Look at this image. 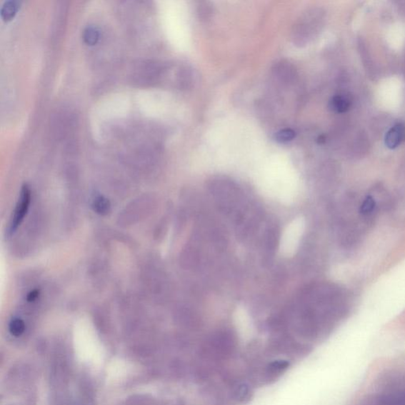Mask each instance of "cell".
<instances>
[{
    "instance_id": "6da1fadb",
    "label": "cell",
    "mask_w": 405,
    "mask_h": 405,
    "mask_svg": "<svg viewBox=\"0 0 405 405\" xmlns=\"http://www.w3.org/2000/svg\"><path fill=\"white\" fill-rule=\"evenodd\" d=\"M359 405H405V379L389 381L367 395Z\"/></svg>"
},
{
    "instance_id": "7a4b0ae2",
    "label": "cell",
    "mask_w": 405,
    "mask_h": 405,
    "mask_svg": "<svg viewBox=\"0 0 405 405\" xmlns=\"http://www.w3.org/2000/svg\"><path fill=\"white\" fill-rule=\"evenodd\" d=\"M305 228L306 220L303 216L294 219L286 226L279 243V252L282 256L292 257L296 254Z\"/></svg>"
},
{
    "instance_id": "3957f363",
    "label": "cell",
    "mask_w": 405,
    "mask_h": 405,
    "mask_svg": "<svg viewBox=\"0 0 405 405\" xmlns=\"http://www.w3.org/2000/svg\"><path fill=\"white\" fill-rule=\"evenodd\" d=\"M31 202V189H29L27 185H24L23 188H21L19 200L16 205V210L14 211V216L9 226V233L10 235L16 232L21 223L24 222Z\"/></svg>"
},
{
    "instance_id": "277c9868",
    "label": "cell",
    "mask_w": 405,
    "mask_h": 405,
    "mask_svg": "<svg viewBox=\"0 0 405 405\" xmlns=\"http://www.w3.org/2000/svg\"><path fill=\"white\" fill-rule=\"evenodd\" d=\"M405 141V125L399 123L390 129L385 137V144L388 149H395Z\"/></svg>"
},
{
    "instance_id": "5b68a950",
    "label": "cell",
    "mask_w": 405,
    "mask_h": 405,
    "mask_svg": "<svg viewBox=\"0 0 405 405\" xmlns=\"http://www.w3.org/2000/svg\"><path fill=\"white\" fill-rule=\"evenodd\" d=\"M352 104L351 96L348 94H340L334 96L331 99L329 106L331 109L338 114H344L349 111Z\"/></svg>"
},
{
    "instance_id": "8992f818",
    "label": "cell",
    "mask_w": 405,
    "mask_h": 405,
    "mask_svg": "<svg viewBox=\"0 0 405 405\" xmlns=\"http://www.w3.org/2000/svg\"><path fill=\"white\" fill-rule=\"evenodd\" d=\"M289 365V363L286 360H276L271 362L266 368V372H265L266 379L272 381L278 379L286 371Z\"/></svg>"
},
{
    "instance_id": "52a82bcc",
    "label": "cell",
    "mask_w": 405,
    "mask_h": 405,
    "mask_svg": "<svg viewBox=\"0 0 405 405\" xmlns=\"http://www.w3.org/2000/svg\"><path fill=\"white\" fill-rule=\"evenodd\" d=\"M378 205L376 201L371 196H367L360 204V216L364 219H370L377 212Z\"/></svg>"
},
{
    "instance_id": "ba28073f",
    "label": "cell",
    "mask_w": 405,
    "mask_h": 405,
    "mask_svg": "<svg viewBox=\"0 0 405 405\" xmlns=\"http://www.w3.org/2000/svg\"><path fill=\"white\" fill-rule=\"evenodd\" d=\"M92 207L94 211L96 213H98V214L101 216H106L110 211L111 204H110L107 198L99 196L94 199Z\"/></svg>"
},
{
    "instance_id": "9c48e42d",
    "label": "cell",
    "mask_w": 405,
    "mask_h": 405,
    "mask_svg": "<svg viewBox=\"0 0 405 405\" xmlns=\"http://www.w3.org/2000/svg\"><path fill=\"white\" fill-rule=\"evenodd\" d=\"M20 4L16 0H9V1H6L2 7L1 11V16L5 20H9L14 17V14H16Z\"/></svg>"
},
{
    "instance_id": "30bf717a",
    "label": "cell",
    "mask_w": 405,
    "mask_h": 405,
    "mask_svg": "<svg viewBox=\"0 0 405 405\" xmlns=\"http://www.w3.org/2000/svg\"><path fill=\"white\" fill-rule=\"evenodd\" d=\"M234 394L236 399L242 403L248 402L252 396L249 386L245 384H239L235 386Z\"/></svg>"
},
{
    "instance_id": "8fae6325",
    "label": "cell",
    "mask_w": 405,
    "mask_h": 405,
    "mask_svg": "<svg viewBox=\"0 0 405 405\" xmlns=\"http://www.w3.org/2000/svg\"><path fill=\"white\" fill-rule=\"evenodd\" d=\"M100 31L97 27L89 26L85 29L84 33V41L89 45H94L99 39Z\"/></svg>"
},
{
    "instance_id": "7c38bea8",
    "label": "cell",
    "mask_w": 405,
    "mask_h": 405,
    "mask_svg": "<svg viewBox=\"0 0 405 405\" xmlns=\"http://www.w3.org/2000/svg\"><path fill=\"white\" fill-rule=\"evenodd\" d=\"M296 136V131L291 129H285L277 132L275 139L278 143L286 144L292 141Z\"/></svg>"
},
{
    "instance_id": "4fadbf2b",
    "label": "cell",
    "mask_w": 405,
    "mask_h": 405,
    "mask_svg": "<svg viewBox=\"0 0 405 405\" xmlns=\"http://www.w3.org/2000/svg\"><path fill=\"white\" fill-rule=\"evenodd\" d=\"M25 323L19 318L13 319L9 325L10 333L14 336H19L24 333Z\"/></svg>"
},
{
    "instance_id": "5bb4252c",
    "label": "cell",
    "mask_w": 405,
    "mask_h": 405,
    "mask_svg": "<svg viewBox=\"0 0 405 405\" xmlns=\"http://www.w3.org/2000/svg\"><path fill=\"white\" fill-rule=\"evenodd\" d=\"M39 290H34L28 294L26 299L29 303H32L39 296Z\"/></svg>"
}]
</instances>
